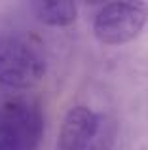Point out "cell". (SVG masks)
<instances>
[{"label":"cell","mask_w":148,"mask_h":150,"mask_svg":"<svg viewBox=\"0 0 148 150\" xmlns=\"http://www.w3.org/2000/svg\"><path fill=\"white\" fill-rule=\"evenodd\" d=\"M32 10L34 15L49 27H68L78 17L74 2H34Z\"/></svg>","instance_id":"5"},{"label":"cell","mask_w":148,"mask_h":150,"mask_svg":"<svg viewBox=\"0 0 148 150\" xmlns=\"http://www.w3.org/2000/svg\"><path fill=\"white\" fill-rule=\"evenodd\" d=\"M118 125L112 116L78 105L67 112L55 150H112Z\"/></svg>","instance_id":"1"},{"label":"cell","mask_w":148,"mask_h":150,"mask_svg":"<svg viewBox=\"0 0 148 150\" xmlns=\"http://www.w3.org/2000/svg\"><path fill=\"white\" fill-rule=\"evenodd\" d=\"M148 21L144 2H108L99 8L93 19V34L99 42L118 46L141 34Z\"/></svg>","instance_id":"4"},{"label":"cell","mask_w":148,"mask_h":150,"mask_svg":"<svg viewBox=\"0 0 148 150\" xmlns=\"http://www.w3.org/2000/svg\"><path fill=\"white\" fill-rule=\"evenodd\" d=\"M46 74V55L36 40L23 34L0 36V84L29 89Z\"/></svg>","instance_id":"2"},{"label":"cell","mask_w":148,"mask_h":150,"mask_svg":"<svg viewBox=\"0 0 148 150\" xmlns=\"http://www.w3.org/2000/svg\"><path fill=\"white\" fill-rule=\"evenodd\" d=\"M44 135L40 103L15 97L0 103V150H36Z\"/></svg>","instance_id":"3"}]
</instances>
